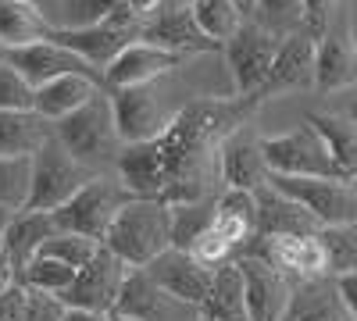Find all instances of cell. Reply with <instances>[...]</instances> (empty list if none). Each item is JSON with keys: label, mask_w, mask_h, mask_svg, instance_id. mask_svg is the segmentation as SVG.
Returning a JSON list of instances; mask_svg holds the SVG:
<instances>
[{"label": "cell", "mask_w": 357, "mask_h": 321, "mask_svg": "<svg viewBox=\"0 0 357 321\" xmlns=\"http://www.w3.org/2000/svg\"><path fill=\"white\" fill-rule=\"evenodd\" d=\"M314 90L321 97L357 90V36H354V18L340 4L333 22L325 25L314 50Z\"/></svg>", "instance_id": "7"}, {"label": "cell", "mask_w": 357, "mask_h": 321, "mask_svg": "<svg viewBox=\"0 0 357 321\" xmlns=\"http://www.w3.org/2000/svg\"><path fill=\"white\" fill-rule=\"evenodd\" d=\"M111 97V111H114V129L122 147H136V143H151L158 139L168 122L175 118V111L165 100L161 82L151 86H132V90H114Z\"/></svg>", "instance_id": "8"}, {"label": "cell", "mask_w": 357, "mask_h": 321, "mask_svg": "<svg viewBox=\"0 0 357 321\" xmlns=\"http://www.w3.org/2000/svg\"><path fill=\"white\" fill-rule=\"evenodd\" d=\"M8 221H11V211L0 208V257H4V236H8Z\"/></svg>", "instance_id": "47"}, {"label": "cell", "mask_w": 357, "mask_h": 321, "mask_svg": "<svg viewBox=\"0 0 357 321\" xmlns=\"http://www.w3.org/2000/svg\"><path fill=\"white\" fill-rule=\"evenodd\" d=\"M18 282V272L11 268V260L8 257H0V293H4L8 285H15Z\"/></svg>", "instance_id": "46"}, {"label": "cell", "mask_w": 357, "mask_h": 321, "mask_svg": "<svg viewBox=\"0 0 357 321\" xmlns=\"http://www.w3.org/2000/svg\"><path fill=\"white\" fill-rule=\"evenodd\" d=\"M197 321H200V318H197Z\"/></svg>", "instance_id": "54"}, {"label": "cell", "mask_w": 357, "mask_h": 321, "mask_svg": "<svg viewBox=\"0 0 357 321\" xmlns=\"http://www.w3.org/2000/svg\"><path fill=\"white\" fill-rule=\"evenodd\" d=\"M190 15H193V22H197L200 33H204L207 40H215L218 47L247 22L232 0H190Z\"/></svg>", "instance_id": "32"}, {"label": "cell", "mask_w": 357, "mask_h": 321, "mask_svg": "<svg viewBox=\"0 0 357 321\" xmlns=\"http://www.w3.org/2000/svg\"><path fill=\"white\" fill-rule=\"evenodd\" d=\"M0 61H4V50H0Z\"/></svg>", "instance_id": "53"}, {"label": "cell", "mask_w": 357, "mask_h": 321, "mask_svg": "<svg viewBox=\"0 0 357 321\" xmlns=\"http://www.w3.org/2000/svg\"><path fill=\"white\" fill-rule=\"evenodd\" d=\"M261 107V97L193 100L175 111L168 129L151 139L122 147L114 175L132 196L175 203H197L211 196V175H218V147L225 136L247 125Z\"/></svg>", "instance_id": "1"}, {"label": "cell", "mask_w": 357, "mask_h": 321, "mask_svg": "<svg viewBox=\"0 0 357 321\" xmlns=\"http://www.w3.org/2000/svg\"><path fill=\"white\" fill-rule=\"evenodd\" d=\"M61 321H107V314H93V311H79V307H65Z\"/></svg>", "instance_id": "45"}, {"label": "cell", "mask_w": 357, "mask_h": 321, "mask_svg": "<svg viewBox=\"0 0 357 321\" xmlns=\"http://www.w3.org/2000/svg\"><path fill=\"white\" fill-rule=\"evenodd\" d=\"M107 321H132V318H122V314H107Z\"/></svg>", "instance_id": "50"}, {"label": "cell", "mask_w": 357, "mask_h": 321, "mask_svg": "<svg viewBox=\"0 0 357 321\" xmlns=\"http://www.w3.org/2000/svg\"><path fill=\"white\" fill-rule=\"evenodd\" d=\"M200 321H250L243 300V275L236 268V257L211 272V289L200 304Z\"/></svg>", "instance_id": "25"}, {"label": "cell", "mask_w": 357, "mask_h": 321, "mask_svg": "<svg viewBox=\"0 0 357 321\" xmlns=\"http://www.w3.org/2000/svg\"><path fill=\"white\" fill-rule=\"evenodd\" d=\"M143 272L151 275V282L172 304H186V307H197V311L207 300V289H211V272L204 265H197L186 250H175V246L158 253Z\"/></svg>", "instance_id": "15"}, {"label": "cell", "mask_w": 357, "mask_h": 321, "mask_svg": "<svg viewBox=\"0 0 357 321\" xmlns=\"http://www.w3.org/2000/svg\"><path fill=\"white\" fill-rule=\"evenodd\" d=\"M93 175L86 164H79L61 143L54 139V132L36 147L33 154V189H29V203L25 211H57L61 203H68Z\"/></svg>", "instance_id": "5"}, {"label": "cell", "mask_w": 357, "mask_h": 321, "mask_svg": "<svg viewBox=\"0 0 357 321\" xmlns=\"http://www.w3.org/2000/svg\"><path fill=\"white\" fill-rule=\"evenodd\" d=\"M350 189H354V196H357V179H354V182H350Z\"/></svg>", "instance_id": "51"}, {"label": "cell", "mask_w": 357, "mask_h": 321, "mask_svg": "<svg viewBox=\"0 0 357 321\" xmlns=\"http://www.w3.org/2000/svg\"><path fill=\"white\" fill-rule=\"evenodd\" d=\"M114 8H118V0H54V4L43 11V18H47L50 29L79 33V29L104 25Z\"/></svg>", "instance_id": "31"}, {"label": "cell", "mask_w": 357, "mask_h": 321, "mask_svg": "<svg viewBox=\"0 0 357 321\" xmlns=\"http://www.w3.org/2000/svg\"><path fill=\"white\" fill-rule=\"evenodd\" d=\"M279 43L282 40H275L272 33H264V29L257 22H250V18L222 43L236 97H257L261 93V86H264L275 54H279Z\"/></svg>", "instance_id": "9"}, {"label": "cell", "mask_w": 357, "mask_h": 321, "mask_svg": "<svg viewBox=\"0 0 357 321\" xmlns=\"http://www.w3.org/2000/svg\"><path fill=\"white\" fill-rule=\"evenodd\" d=\"M318 240H321V246H325V265H329V279L357 272V221L321 228V232H318Z\"/></svg>", "instance_id": "35"}, {"label": "cell", "mask_w": 357, "mask_h": 321, "mask_svg": "<svg viewBox=\"0 0 357 321\" xmlns=\"http://www.w3.org/2000/svg\"><path fill=\"white\" fill-rule=\"evenodd\" d=\"M47 40L57 43V47H65V50H72L75 57H82V61L93 68V72H104L136 36H129V33H122V29H114V25L104 22V25H93V29H79V33H61V29H50Z\"/></svg>", "instance_id": "22"}, {"label": "cell", "mask_w": 357, "mask_h": 321, "mask_svg": "<svg viewBox=\"0 0 357 321\" xmlns=\"http://www.w3.org/2000/svg\"><path fill=\"white\" fill-rule=\"evenodd\" d=\"M168 304L172 300L151 282V275H146L143 268H129L111 314H122V318H132V321H165Z\"/></svg>", "instance_id": "28"}, {"label": "cell", "mask_w": 357, "mask_h": 321, "mask_svg": "<svg viewBox=\"0 0 357 321\" xmlns=\"http://www.w3.org/2000/svg\"><path fill=\"white\" fill-rule=\"evenodd\" d=\"M4 61L33 86V90H40L43 82L61 79V75H93V79H100V72H93L82 57H75L72 50L57 47L50 40L29 43V47H18V50H4Z\"/></svg>", "instance_id": "18"}, {"label": "cell", "mask_w": 357, "mask_h": 321, "mask_svg": "<svg viewBox=\"0 0 357 321\" xmlns=\"http://www.w3.org/2000/svg\"><path fill=\"white\" fill-rule=\"evenodd\" d=\"M186 61H190L186 54L154 47V43H146V40H132V43L100 72V82H104L107 93H114V90H132V86H151V82H161L165 75H172L175 68H183Z\"/></svg>", "instance_id": "11"}, {"label": "cell", "mask_w": 357, "mask_h": 321, "mask_svg": "<svg viewBox=\"0 0 357 321\" xmlns=\"http://www.w3.org/2000/svg\"><path fill=\"white\" fill-rule=\"evenodd\" d=\"M50 132L89 171H104L107 164L114 168L118 154H122V139H118V129H114V111H111L107 90H100L75 114H68V118H61L57 125H50Z\"/></svg>", "instance_id": "3"}, {"label": "cell", "mask_w": 357, "mask_h": 321, "mask_svg": "<svg viewBox=\"0 0 357 321\" xmlns=\"http://www.w3.org/2000/svg\"><path fill=\"white\" fill-rule=\"evenodd\" d=\"M54 232L57 228L47 211H15L8 221V236H4V257L11 260V268L22 272Z\"/></svg>", "instance_id": "26"}, {"label": "cell", "mask_w": 357, "mask_h": 321, "mask_svg": "<svg viewBox=\"0 0 357 321\" xmlns=\"http://www.w3.org/2000/svg\"><path fill=\"white\" fill-rule=\"evenodd\" d=\"M104 246L122 260L126 268H146L158 253L172 246V211L161 200L132 196L114 214Z\"/></svg>", "instance_id": "2"}, {"label": "cell", "mask_w": 357, "mask_h": 321, "mask_svg": "<svg viewBox=\"0 0 357 321\" xmlns=\"http://www.w3.org/2000/svg\"><path fill=\"white\" fill-rule=\"evenodd\" d=\"M104 90V82L93 75H61V79H50L43 82L36 97H33V114L43 118L47 125H57L61 118L75 114L79 107H86L97 93Z\"/></svg>", "instance_id": "21"}, {"label": "cell", "mask_w": 357, "mask_h": 321, "mask_svg": "<svg viewBox=\"0 0 357 321\" xmlns=\"http://www.w3.org/2000/svg\"><path fill=\"white\" fill-rule=\"evenodd\" d=\"M186 253H190V257L197 260V265H204L207 272L222 268L225 260H232V257H236V250H232V246H229V243H225V240L218 236V232H215L211 225H207V228L200 232V236H197V240H193V243L186 246Z\"/></svg>", "instance_id": "40"}, {"label": "cell", "mask_w": 357, "mask_h": 321, "mask_svg": "<svg viewBox=\"0 0 357 321\" xmlns=\"http://www.w3.org/2000/svg\"><path fill=\"white\" fill-rule=\"evenodd\" d=\"M250 22H257L275 40H286L304 29V0H254Z\"/></svg>", "instance_id": "33"}, {"label": "cell", "mask_w": 357, "mask_h": 321, "mask_svg": "<svg viewBox=\"0 0 357 321\" xmlns=\"http://www.w3.org/2000/svg\"><path fill=\"white\" fill-rule=\"evenodd\" d=\"M47 33H50V25L36 8L22 4V0H0V50L40 43L47 40Z\"/></svg>", "instance_id": "29"}, {"label": "cell", "mask_w": 357, "mask_h": 321, "mask_svg": "<svg viewBox=\"0 0 357 321\" xmlns=\"http://www.w3.org/2000/svg\"><path fill=\"white\" fill-rule=\"evenodd\" d=\"M47 136L50 125L36 114L0 111V157H33Z\"/></svg>", "instance_id": "30"}, {"label": "cell", "mask_w": 357, "mask_h": 321, "mask_svg": "<svg viewBox=\"0 0 357 321\" xmlns=\"http://www.w3.org/2000/svg\"><path fill=\"white\" fill-rule=\"evenodd\" d=\"M336 11H340V0H304V33L318 40Z\"/></svg>", "instance_id": "41"}, {"label": "cell", "mask_w": 357, "mask_h": 321, "mask_svg": "<svg viewBox=\"0 0 357 321\" xmlns=\"http://www.w3.org/2000/svg\"><path fill=\"white\" fill-rule=\"evenodd\" d=\"M211 228L236 253H240L257 236V203H254V193H243V189L218 193L215 214H211Z\"/></svg>", "instance_id": "24"}, {"label": "cell", "mask_w": 357, "mask_h": 321, "mask_svg": "<svg viewBox=\"0 0 357 321\" xmlns=\"http://www.w3.org/2000/svg\"><path fill=\"white\" fill-rule=\"evenodd\" d=\"M126 272L129 268L122 265V260H118L107 246H100V253L75 275V282L57 300H61L65 307L93 311V314H111V307L118 300V289H122V282H126Z\"/></svg>", "instance_id": "14"}, {"label": "cell", "mask_w": 357, "mask_h": 321, "mask_svg": "<svg viewBox=\"0 0 357 321\" xmlns=\"http://www.w3.org/2000/svg\"><path fill=\"white\" fill-rule=\"evenodd\" d=\"M282 321H350V314L336 293L333 279H311V282H296Z\"/></svg>", "instance_id": "27"}, {"label": "cell", "mask_w": 357, "mask_h": 321, "mask_svg": "<svg viewBox=\"0 0 357 321\" xmlns=\"http://www.w3.org/2000/svg\"><path fill=\"white\" fill-rule=\"evenodd\" d=\"M304 125H311L318 132V139L325 143L336 171L343 182L357 179V118H347V114H333V111H311Z\"/></svg>", "instance_id": "23"}, {"label": "cell", "mask_w": 357, "mask_h": 321, "mask_svg": "<svg viewBox=\"0 0 357 321\" xmlns=\"http://www.w3.org/2000/svg\"><path fill=\"white\" fill-rule=\"evenodd\" d=\"M257 203V236L261 240H275V236H318L321 225L289 196H282L272 186H261L254 193Z\"/></svg>", "instance_id": "20"}, {"label": "cell", "mask_w": 357, "mask_h": 321, "mask_svg": "<svg viewBox=\"0 0 357 321\" xmlns=\"http://www.w3.org/2000/svg\"><path fill=\"white\" fill-rule=\"evenodd\" d=\"M333 282H336V293H340V300H343L350 321H357V272H350V275H336Z\"/></svg>", "instance_id": "44"}, {"label": "cell", "mask_w": 357, "mask_h": 321, "mask_svg": "<svg viewBox=\"0 0 357 321\" xmlns=\"http://www.w3.org/2000/svg\"><path fill=\"white\" fill-rule=\"evenodd\" d=\"M129 200H132V193L122 186V179L100 171L68 203H61L57 211H50V218H54L57 232H75V236L104 243L114 214L122 211V203H129Z\"/></svg>", "instance_id": "4"}, {"label": "cell", "mask_w": 357, "mask_h": 321, "mask_svg": "<svg viewBox=\"0 0 357 321\" xmlns=\"http://www.w3.org/2000/svg\"><path fill=\"white\" fill-rule=\"evenodd\" d=\"M33 97H36L33 86H29L8 61H0V111L33 114Z\"/></svg>", "instance_id": "39"}, {"label": "cell", "mask_w": 357, "mask_h": 321, "mask_svg": "<svg viewBox=\"0 0 357 321\" xmlns=\"http://www.w3.org/2000/svg\"><path fill=\"white\" fill-rule=\"evenodd\" d=\"M314 50L318 40L311 33H293L279 43V54L272 61V72H268L264 86H261V104L282 97V93H296V90H314Z\"/></svg>", "instance_id": "16"}, {"label": "cell", "mask_w": 357, "mask_h": 321, "mask_svg": "<svg viewBox=\"0 0 357 321\" xmlns=\"http://www.w3.org/2000/svg\"><path fill=\"white\" fill-rule=\"evenodd\" d=\"M268 186L279 189L282 196H289L321 225H350L357 221V196L350 189V182L340 179H286V175H268Z\"/></svg>", "instance_id": "10"}, {"label": "cell", "mask_w": 357, "mask_h": 321, "mask_svg": "<svg viewBox=\"0 0 357 321\" xmlns=\"http://www.w3.org/2000/svg\"><path fill=\"white\" fill-rule=\"evenodd\" d=\"M25 311H29V289L22 282L8 285L0 293V321H25Z\"/></svg>", "instance_id": "42"}, {"label": "cell", "mask_w": 357, "mask_h": 321, "mask_svg": "<svg viewBox=\"0 0 357 321\" xmlns=\"http://www.w3.org/2000/svg\"><path fill=\"white\" fill-rule=\"evenodd\" d=\"M236 268L243 275V300H247V318L250 321H282L286 307L293 300L296 282L272 268L268 260L250 257V253H236Z\"/></svg>", "instance_id": "12"}, {"label": "cell", "mask_w": 357, "mask_h": 321, "mask_svg": "<svg viewBox=\"0 0 357 321\" xmlns=\"http://www.w3.org/2000/svg\"><path fill=\"white\" fill-rule=\"evenodd\" d=\"M22 4H29V8H36V11L43 15V11H47V8L54 4V0H22Z\"/></svg>", "instance_id": "49"}, {"label": "cell", "mask_w": 357, "mask_h": 321, "mask_svg": "<svg viewBox=\"0 0 357 321\" xmlns=\"http://www.w3.org/2000/svg\"><path fill=\"white\" fill-rule=\"evenodd\" d=\"M261 157H264L268 175H286V179H340L329 150H325V143L318 139V132L311 125L279 132V136H261Z\"/></svg>", "instance_id": "6"}, {"label": "cell", "mask_w": 357, "mask_h": 321, "mask_svg": "<svg viewBox=\"0 0 357 321\" xmlns=\"http://www.w3.org/2000/svg\"><path fill=\"white\" fill-rule=\"evenodd\" d=\"M215 200L218 196H207V200H197V203H175L172 211V246L175 250H186L200 232L211 225V214H215Z\"/></svg>", "instance_id": "37"}, {"label": "cell", "mask_w": 357, "mask_h": 321, "mask_svg": "<svg viewBox=\"0 0 357 321\" xmlns=\"http://www.w3.org/2000/svg\"><path fill=\"white\" fill-rule=\"evenodd\" d=\"M240 253L261 257L272 268L286 272L293 282H311V279H329V265H325V246L318 236H275L261 240L254 236Z\"/></svg>", "instance_id": "13"}, {"label": "cell", "mask_w": 357, "mask_h": 321, "mask_svg": "<svg viewBox=\"0 0 357 321\" xmlns=\"http://www.w3.org/2000/svg\"><path fill=\"white\" fill-rule=\"evenodd\" d=\"M33 189V157H0V208L25 211Z\"/></svg>", "instance_id": "36"}, {"label": "cell", "mask_w": 357, "mask_h": 321, "mask_svg": "<svg viewBox=\"0 0 357 321\" xmlns=\"http://www.w3.org/2000/svg\"><path fill=\"white\" fill-rule=\"evenodd\" d=\"M232 4L240 8V15H243V18H250V15H254V0H232Z\"/></svg>", "instance_id": "48"}, {"label": "cell", "mask_w": 357, "mask_h": 321, "mask_svg": "<svg viewBox=\"0 0 357 321\" xmlns=\"http://www.w3.org/2000/svg\"><path fill=\"white\" fill-rule=\"evenodd\" d=\"M218 179L225 189H243V193H257L268 182L261 136L250 129V122L225 136V143L218 147Z\"/></svg>", "instance_id": "17"}, {"label": "cell", "mask_w": 357, "mask_h": 321, "mask_svg": "<svg viewBox=\"0 0 357 321\" xmlns=\"http://www.w3.org/2000/svg\"><path fill=\"white\" fill-rule=\"evenodd\" d=\"M75 268L61 265V260H50V257H33L29 265L18 272V282L29 289V293H47V297H61L65 289L75 282Z\"/></svg>", "instance_id": "34"}, {"label": "cell", "mask_w": 357, "mask_h": 321, "mask_svg": "<svg viewBox=\"0 0 357 321\" xmlns=\"http://www.w3.org/2000/svg\"><path fill=\"white\" fill-rule=\"evenodd\" d=\"M100 246H104V243L86 240V236H75V232H54V236L40 246V253H36V257L61 260V265H68V268L82 272V268L89 265V260H93V257L100 253Z\"/></svg>", "instance_id": "38"}, {"label": "cell", "mask_w": 357, "mask_h": 321, "mask_svg": "<svg viewBox=\"0 0 357 321\" xmlns=\"http://www.w3.org/2000/svg\"><path fill=\"white\" fill-rule=\"evenodd\" d=\"M65 318V304L57 297H47V293H29V311H25V321H61Z\"/></svg>", "instance_id": "43"}, {"label": "cell", "mask_w": 357, "mask_h": 321, "mask_svg": "<svg viewBox=\"0 0 357 321\" xmlns=\"http://www.w3.org/2000/svg\"><path fill=\"white\" fill-rule=\"evenodd\" d=\"M350 118H357V107H354V114H350Z\"/></svg>", "instance_id": "52"}, {"label": "cell", "mask_w": 357, "mask_h": 321, "mask_svg": "<svg viewBox=\"0 0 357 321\" xmlns=\"http://www.w3.org/2000/svg\"><path fill=\"white\" fill-rule=\"evenodd\" d=\"M139 40L154 43V47H165V50H175V54H186V57H193V54H222V47L215 40H207L197 29L190 8H165L154 22L143 25Z\"/></svg>", "instance_id": "19"}]
</instances>
